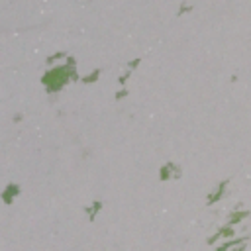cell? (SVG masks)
Instances as JSON below:
<instances>
[{"label": "cell", "mask_w": 251, "mask_h": 251, "mask_svg": "<svg viewBox=\"0 0 251 251\" xmlns=\"http://www.w3.org/2000/svg\"><path fill=\"white\" fill-rule=\"evenodd\" d=\"M18 192H20V186H18V185H10L8 190H6V192H2V198H4L6 202H12V196L18 194Z\"/></svg>", "instance_id": "cell-1"}, {"label": "cell", "mask_w": 251, "mask_h": 251, "mask_svg": "<svg viewBox=\"0 0 251 251\" xmlns=\"http://www.w3.org/2000/svg\"><path fill=\"white\" fill-rule=\"evenodd\" d=\"M100 208H102V204H100V202H94V206H89V208H86V212L90 214V220L96 216V212L100 210Z\"/></svg>", "instance_id": "cell-2"}, {"label": "cell", "mask_w": 251, "mask_h": 251, "mask_svg": "<svg viewBox=\"0 0 251 251\" xmlns=\"http://www.w3.org/2000/svg\"><path fill=\"white\" fill-rule=\"evenodd\" d=\"M100 75V71H94V73H90L89 77H84V82H92V81H96V77Z\"/></svg>", "instance_id": "cell-3"}, {"label": "cell", "mask_w": 251, "mask_h": 251, "mask_svg": "<svg viewBox=\"0 0 251 251\" xmlns=\"http://www.w3.org/2000/svg\"><path fill=\"white\" fill-rule=\"evenodd\" d=\"M124 94H128V92H126V90H120V92L116 94V98H124Z\"/></svg>", "instance_id": "cell-4"}]
</instances>
